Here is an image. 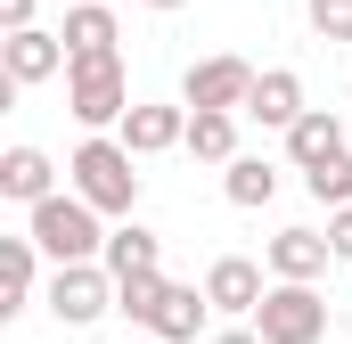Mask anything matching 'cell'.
<instances>
[{"label": "cell", "mask_w": 352, "mask_h": 344, "mask_svg": "<svg viewBox=\"0 0 352 344\" xmlns=\"http://www.w3.org/2000/svg\"><path fill=\"white\" fill-rule=\"evenodd\" d=\"M33 222V246L50 262H98L107 255V230H98V205H90L82 189H66V197H41V205H25Z\"/></svg>", "instance_id": "1"}, {"label": "cell", "mask_w": 352, "mask_h": 344, "mask_svg": "<svg viewBox=\"0 0 352 344\" xmlns=\"http://www.w3.org/2000/svg\"><path fill=\"white\" fill-rule=\"evenodd\" d=\"M140 156L123 148V140H82L74 156H66V180L82 189L98 213H115V222H131V205H140Z\"/></svg>", "instance_id": "2"}, {"label": "cell", "mask_w": 352, "mask_h": 344, "mask_svg": "<svg viewBox=\"0 0 352 344\" xmlns=\"http://www.w3.org/2000/svg\"><path fill=\"white\" fill-rule=\"evenodd\" d=\"M66 115L90 123V131H107V123L131 115V83H123V58L115 50L107 58H66Z\"/></svg>", "instance_id": "3"}, {"label": "cell", "mask_w": 352, "mask_h": 344, "mask_svg": "<svg viewBox=\"0 0 352 344\" xmlns=\"http://www.w3.org/2000/svg\"><path fill=\"white\" fill-rule=\"evenodd\" d=\"M254 328H263V344H320L328 336V303H320L311 279H278L263 295V312H254Z\"/></svg>", "instance_id": "4"}, {"label": "cell", "mask_w": 352, "mask_h": 344, "mask_svg": "<svg viewBox=\"0 0 352 344\" xmlns=\"http://www.w3.org/2000/svg\"><path fill=\"white\" fill-rule=\"evenodd\" d=\"M50 312H58L66 328L107 320V312H115V270H107V262H58V270H50Z\"/></svg>", "instance_id": "5"}, {"label": "cell", "mask_w": 352, "mask_h": 344, "mask_svg": "<svg viewBox=\"0 0 352 344\" xmlns=\"http://www.w3.org/2000/svg\"><path fill=\"white\" fill-rule=\"evenodd\" d=\"M246 98H254V66L246 58H197L188 83H180V107H230V115H246Z\"/></svg>", "instance_id": "6"}, {"label": "cell", "mask_w": 352, "mask_h": 344, "mask_svg": "<svg viewBox=\"0 0 352 344\" xmlns=\"http://www.w3.org/2000/svg\"><path fill=\"white\" fill-rule=\"evenodd\" d=\"M0 66H8V83H50L58 66H66V33H41V25H16L8 41H0Z\"/></svg>", "instance_id": "7"}, {"label": "cell", "mask_w": 352, "mask_h": 344, "mask_svg": "<svg viewBox=\"0 0 352 344\" xmlns=\"http://www.w3.org/2000/svg\"><path fill=\"white\" fill-rule=\"evenodd\" d=\"M205 295H213V312H230V320H254L263 312V262H246V255H221L213 270H205Z\"/></svg>", "instance_id": "8"}, {"label": "cell", "mask_w": 352, "mask_h": 344, "mask_svg": "<svg viewBox=\"0 0 352 344\" xmlns=\"http://www.w3.org/2000/svg\"><path fill=\"white\" fill-rule=\"evenodd\" d=\"M123 148H131V156L188 148V107H131V115H123Z\"/></svg>", "instance_id": "9"}, {"label": "cell", "mask_w": 352, "mask_h": 344, "mask_svg": "<svg viewBox=\"0 0 352 344\" xmlns=\"http://www.w3.org/2000/svg\"><path fill=\"white\" fill-rule=\"evenodd\" d=\"M246 115H254L263 131H287V123L303 115V74H295V66H270V74H254V98H246Z\"/></svg>", "instance_id": "10"}, {"label": "cell", "mask_w": 352, "mask_h": 344, "mask_svg": "<svg viewBox=\"0 0 352 344\" xmlns=\"http://www.w3.org/2000/svg\"><path fill=\"white\" fill-rule=\"evenodd\" d=\"M0 197H16V205L58 197V164H50L41 148H8V156H0Z\"/></svg>", "instance_id": "11"}, {"label": "cell", "mask_w": 352, "mask_h": 344, "mask_svg": "<svg viewBox=\"0 0 352 344\" xmlns=\"http://www.w3.org/2000/svg\"><path fill=\"white\" fill-rule=\"evenodd\" d=\"M328 262H336V246L320 230H278L270 238V279H320Z\"/></svg>", "instance_id": "12"}, {"label": "cell", "mask_w": 352, "mask_h": 344, "mask_svg": "<svg viewBox=\"0 0 352 344\" xmlns=\"http://www.w3.org/2000/svg\"><path fill=\"white\" fill-rule=\"evenodd\" d=\"M205 312H213V295H205V287H164V303H156L148 336H164V344H197Z\"/></svg>", "instance_id": "13"}, {"label": "cell", "mask_w": 352, "mask_h": 344, "mask_svg": "<svg viewBox=\"0 0 352 344\" xmlns=\"http://www.w3.org/2000/svg\"><path fill=\"white\" fill-rule=\"evenodd\" d=\"M336 148H344V115H328V107H303V115L287 123V156H295L303 172L320 164V156H336Z\"/></svg>", "instance_id": "14"}, {"label": "cell", "mask_w": 352, "mask_h": 344, "mask_svg": "<svg viewBox=\"0 0 352 344\" xmlns=\"http://www.w3.org/2000/svg\"><path fill=\"white\" fill-rule=\"evenodd\" d=\"M33 279H41L33 230H25V238H0V312H25V303H33Z\"/></svg>", "instance_id": "15"}, {"label": "cell", "mask_w": 352, "mask_h": 344, "mask_svg": "<svg viewBox=\"0 0 352 344\" xmlns=\"http://www.w3.org/2000/svg\"><path fill=\"white\" fill-rule=\"evenodd\" d=\"M123 33H115V8L107 0H82V8H66V58H107Z\"/></svg>", "instance_id": "16"}, {"label": "cell", "mask_w": 352, "mask_h": 344, "mask_svg": "<svg viewBox=\"0 0 352 344\" xmlns=\"http://www.w3.org/2000/svg\"><path fill=\"white\" fill-rule=\"evenodd\" d=\"M188 156L230 164V156H238V115H230V107H188Z\"/></svg>", "instance_id": "17"}, {"label": "cell", "mask_w": 352, "mask_h": 344, "mask_svg": "<svg viewBox=\"0 0 352 344\" xmlns=\"http://www.w3.org/2000/svg\"><path fill=\"white\" fill-rule=\"evenodd\" d=\"M107 270H115V279H123V270H156V262H164V238H156V230H140V222H123V230H107Z\"/></svg>", "instance_id": "18"}, {"label": "cell", "mask_w": 352, "mask_h": 344, "mask_svg": "<svg viewBox=\"0 0 352 344\" xmlns=\"http://www.w3.org/2000/svg\"><path fill=\"white\" fill-rule=\"evenodd\" d=\"M221 189H230V205H246V213H254V205H270V197H278V172H270L263 156H230Z\"/></svg>", "instance_id": "19"}, {"label": "cell", "mask_w": 352, "mask_h": 344, "mask_svg": "<svg viewBox=\"0 0 352 344\" xmlns=\"http://www.w3.org/2000/svg\"><path fill=\"white\" fill-rule=\"evenodd\" d=\"M164 287H173L164 270H123V279H115V312H131V320L148 328V320H156V303H164Z\"/></svg>", "instance_id": "20"}, {"label": "cell", "mask_w": 352, "mask_h": 344, "mask_svg": "<svg viewBox=\"0 0 352 344\" xmlns=\"http://www.w3.org/2000/svg\"><path fill=\"white\" fill-rule=\"evenodd\" d=\"M303 189L336 213V205H352V148H336V156H320V164L303 172Z\"/></svg>", "instance_id": "21"}, {"label": "cell", "mask_w": 352, "mask_h": 344, "mask_svg": "<svg viewBox=\"0 0 352 344\" xmlns=\"http://www.w3.org/2000/svg\"><path fill=\"white\" fill-rule=\"evenodd\" d=\"M303 8H311L320 41H352V0H303Z\"/></svg>", "instance_id": "22"}, {"label": "cell", "mask_w": 352, "mask_h": 344, "mask_svg": "<svg viewBox=\"0 0 352 344\" xmlns=\"http://www.w3.org/2000/svg\"><path fill=\"white\" fill-rule=\"evenodd\" d=\"M328 246H336V262H352V205L328 213Z\"/></svg>", "instance_id": "23"}, {"label": "cell", "mask_w": 352, "mask_h": 344, "mask_svg": "<svg viewBox=\"0 0 352 344\" xmlns=\"http://www.w3.org/2000/svg\"><path fill=\"white\" fill-rule=\"evenodd\" d=\"M33 8H41V0H0V25L16 33V25H33Z\"/></svg>", "instance_id": "24"}, {"label": "cell", "mask_w": 352, "mask_h": 344, "mask_svg": "<svg viewBox=\"0 0 352 344\" xmlns=\"http://www.w3.org/2000/svg\"><path fill=\"white\" fill-rule=\"evenodd\" d=\"M213 344H263V328H221Z\"/></svg>", "instance_id": "25"}, {"label": "cell", "mask_w": 352, "mask_h": 344, "mask_svg": "<svg viewBox=\"0 0 352 344\" xmlns=\"http://www.w3.org/2000/svg\"><path fill=\"white\" fill-rule=\"evenodd\" d=\"M148 8H180V0H148Z\"/></svg>", "instance_id": "26"}, {"label": "cell", "mask_w": 352, "mask_h": 344, "mask_svg": "<svg viewBox=\"0 0 352 344\" xmlns=\"http://www.w3.org/2000/svg\"><path fill=\"white\" fill-rule=\"evenodd\" d=\"M156 344H164V336H156Z\"/></svg>", "instance_id": "27"}]
</instances>
